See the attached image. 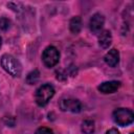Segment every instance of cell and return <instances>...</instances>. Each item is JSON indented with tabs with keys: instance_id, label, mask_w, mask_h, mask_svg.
Wrapping results in <instances>:
<instances>
[{
	"instance_id": "cell-1",
	"label": "cell",
	"mask_w": 134,
	"mask_h": 134,
	"mask_svg": "<svg viewBox=\"0 0 134 134\" xmlns=\"http://www.w3.org/2000/svg\"><path fill=\"white\" fill-rule=\"evenodd\" d=\"M1 66L2 68L12 76L19 77L22 73V66L20 62L12 54L5 53L1 57Z\"/></svg>"
},
{
	"instance_id": "cell-2",
	"label": "cell",
	"mask_w": 134,
	"mask_h": 134,
	"mask_svg": "<svg viewBox=\"0 0 134 134\" xmlns=\"http://www.w3.org/2000/svg\"><path fill=\"white\" fill-rule=\"evenodd\" d=\"M54 92H55L54 88L50 84H44L40 86L36 90V93H35V100L37 105L40 107L46 106L49 103V100L53 97Z\"/></svg>"
},
{
	"instance_id": "cell-3",
	"label": "cell",
	"mask_w": 134,
	"mask_h": 134,
	"mask_svg": "<svg viewBox=\"0 0 134 134\" xmlns=\"http://www.w3.org/2000/svg\"><path fill=\"white\" fill-rule=\"evenodd\" d=\"M112 116H113V120L115 121V124L121 127L129 126L134 121V114L132 110L127 109V108H118L114 110Z\"/></svg>"
},
{
	"instance_id": "cell-4",
	"label": "cell",
	"mask_w": 134,
	"mask_h": 134,
	"mask_svg": "<svg viewBox=\"0 0 134 134\" xmlns=\"http://www.w3.org/2000/svg\"><path fill=\"white\" fill-rule=\"evenodd\" d=\"M42 61L46 67H54L60 61V51L54 46H47L43 50Z\"/></svg>"
},
{
	"instance_id": "cell-5",
	"label": "cell",
	"mask_w": 134,
	"mask_h": 134,
	"mask_svg": "<svg viewBox=\"0 0 134 134\" xmlns=\"http://www.w3.org/2000/svg\"><path fill=\"white\" fill-rule=\"evenodd\" d=\"M60 108L62 111H68V112H72V113H79L82 111V103L79 99L75 98H63L60 102Z\"/></svg>"
},
{
	"instance_id": "cell-6",
	"label": "cell",
	"mask_w": 134,
	"mask_h": 134,
	"mask_svg": "<svg viewBox=\"0 0 134 134\" xmlns=\"http://www.w3.org/2000/svg\"><path fill=\"white\" fill-rule=\"evenodd\" d=\"M104 24H105V17L100 13H95L90 18L89 27L93 34H99Z\"/></svg>"
},
{
	"instance_id": "cell-7",
	"label": "cell",
	"mask_w": 134,
	"mask_h": 134,
	"mask_svg": "<svg viewBox=\"0 0 134 134\" xmlns=\"http://www.w3.org/2000/svg\"><path fill=\"white\" fill-rule=\"evenodd\" d=\"M119 87H120V82H118V81H108V82L102 83L97 87V89H98L99 92H102L104 94H111V93L116 92Z\"/></svg>"
},
{
	"instance_id": "cell-8",
	"label": "cell",
	"mask_w": 134,
	"mask_h": 134,
	"mask_svg": "<svg viewBox=\"0 0 134 134\" xmlns=\"http://www.w3.org/2000/svg\"><path fill=\"white\" fill-rule=\"evenodd\" d=\"M104 60L106 62V64L110 67H115L117 66V64L119 63V52L117 49L112 48L110 49L104 57Z\"/></svg>"
},
{
	"instance_id": "cell-9",
	"label": "cell",
	"mask_w": 134,
	"mask_h": 134,
	"mask_svg": "<svg viewBox=\"0 0 134 134\" xmlns=\"http://www.w3.org/2000/svg\"><path fill=\"white\" fill-rule=\"evenodd\" d=\"M112 43V36L109 30H103L98 35V44L102 48H108Z\"/></svg>"
},
{
	"instance_id": "cell-10",
	"label": "cell",
	"mask_w": 134,
	"mask_h": 134,
	"mask_svg": "<svg viewBox=\"0 0 134 134\" xmlns=\"http://www.w3.org/2000/svg\"><path fill=\"white\" fill-rule=\"evenodd\" d=\"M69 29L74 35L79 34L81 31V29H82V19H81V17L74 16V17L71 18V20L69 22Z\"/></svg>"
},
{
	"instance_id": "cell-11",
	"label": "cell",
	"mask_w": 134,
	"mask_h": 134,
	"mask_svg": "<svg viewBox=\"0 0 134 134\" xmlns=\"http://www.w3.org/2000/svg\"><path fill=\"white\" fill-rule=\"evenodd\" d=\"M81 130L84 134H93L95 130V125L92 119H85L82 122Z\"/></svg>"
},
{
	"instance_id": "cell-12",
	"label": "cell",
	"mask_w": 134,
	"mask_h": 134,
	"mask_svg": "<svg viewBox=\"0 0 134 134\" xmlns=\"http://www.w3.org/2000/svg\"><path fill=\"white\" fill-rule=\"evenodd\" d=\"M39 77H40V72L38 69H35L32 71H30L27 76H26V83L29 84V85H34L36 84L38 81H39Z\"/></svg>"
},
{
	"instance_id": "cell-13",
	"label": "cell",
	"mask_w": 134,
	"mask_h": 134,
	"mask_svg": "<svg viewBox=\"0 0 134 134\" xmlns=\"http://www.w3.org/2000/svg\"><path fill=\"white\" fill-rule=\"evenodd\" d=\"M10 25H12V22L8 18H5V17H1L0 18V29L3 30V31H6L10 28Z\"/></svg>"
},
{
	"instance_id": "cell-14",
	"label": "cell",
	"mask_w": 134,
	"mask_h": 134,
	"mask_svg": "<svg viewBox=\"0 0 134 134\" xmlns=\"http://www.w3.org/2000/svg\"><path fill=\"white\" fill-rule=\"evenodd\" d=\"M35 134H53V131L47 127H40L39 129H37Z\"/></svg>"
},
{
	"instance_id": "cell-15",
	"label": "cell",
	"mask_w": 134,
	"mask_h": 134,
	"mask_svg": "<svg viewBox=\"0 0 134 134\" xmlns=\"http://www.w3.org/2000/svg\"><path fill=\"white\" fill-rule=\"evenodd\" d=\"M106 134H120V133L117 131V129L112 128V129H109V130L106 132Z\"/></svg>"
},
{
	"instance_id": "cell-16",
	"label": "cell",
	"mask_w": 134,
	"mask_h": 134,
	"mask_svg": "<svg viewBox=\"0 0 134 134\" xmlns=\"http://www.w3.org/2000/svg\"><path fill=\"white\" fill-rule=\"evenodd\" d=\"M1 45H2V39H1V36H0V47H1Z\"/></svg>"
},
{
	"instance_id": "cell-17",
	"label": "cell",
	"mask_w": 134,
	"mask_h": 134,
	"mask_svg": "<svg viewBox=\"0 0 134 134\" xmlns=\"http://www.w3.org/2000/svg\"><path fill=\"white\" fill-rule=\"evenodd\" d=\"M130 134H134V133H130Z\"/></svg>"
}]
</instances>
